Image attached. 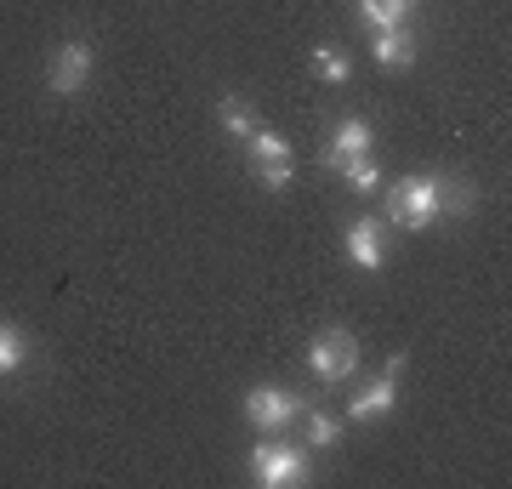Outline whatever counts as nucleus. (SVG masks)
Instances as JSON below:
<instances>
[{
    "label": "nucleus",
    "mask_w": 512,
    "mask_h": 489,
    "mask_svg": "<svg viewBox=\"0 0 512 489\" xmlns=\"http://www.w3.org/2000/svg\"><path fill=\"white\" fill-rule=\"evenodd\" d=\"M313 69H319V74H325V80H330V86H342V80H348V57H342V52H336V46H319V52H313Z\"/></svg>",
    "instance_id": "obj_15"
},
{
    "label": "nucleus",
    "mask_w": 512,
    "mask_h": 489,
    "mask_svg": "<svg viewBox=\"0 0 512 489\" xmlns=\"http://www.w3.org/2000/svg\"><path fill=\"white\" fill-rule=\"evenodd\" d=\"M251 171L262 177V188H291V177H296V160H291V143L285 137H274V131H256L251 143Z\"/></svg>",
    "instance_id": "obj_4"
},
{
    "label": "nucleus",
    "mask_w": 512,
    "mask_h": 489,
    "mask_svg": "<svg viewBox=\"0 0 512 489\" xmlns=\"http://www.w3.org/2000/svg\"><path fill=\"white\" fill-rule=\"evenodd\" d=\"M217 120H222V131H228V137H239V143H251L256 131H262V126H256V109L245 103V97H222Z\"/></svg>",
    "instance_id": "obj_11"
},
{
    "label": "nucleus",
    "mask_w": 512,
    "mask_h": 489,
    "mask_svg": "<svg viewBox=\"0 0 512 489\" xmlns=\"http://www.w3.org/2000/svg\"><path fill=\"white\" fill-rule=\"evenodd\" d=\"M410 6L416 0H359V18L370 29H399V23H410Z\"/></svg>",
    "instance_id": "obj_12"
},
{
    "label": "nucleus",
    "mask_w": 512,
    "mask_h": 489,
    "mask_svg": "<svg viewBox=\"0 0 512 489\" xmlns=\"http://www.w3.org/2000/svg\"><path fill=\"white\" fill-rule=\"evenodd\" d=\"M302 399L285 393V387H251L245 393V421H251L256 433H279V427H291Z\"/></svg>",
    "instance_id": "obj_5"
},
{
    "label": "nucleus",
    "mask_w": 512,
    "mask_h": 489,
    "mask_svg": "<svg viewBox=\"0 0 512 489\" xmlns=\"http://www.w3.org/2000/svg\"><path fill=\"white\" fill-rule=\"evenodd\" d=\"M444 205H473V194H450V188H444V177H410V182H399V188L387 194V222H393V228L421 234V228L439 217Z\"/></svg>",
    "instance_id": "obj_1"
},
{
    "label": "nucleus",
    "mask_w": 512,
    "mask_h": 489,
    "mask_svg": "<svg viewBox=\"0 0 512 489\" xmlns=\"http://www.w3.org/2000/svg\"><path fill=\"white\" fill-rule=\"evenodd\" d=\"M308 364H313V376L319 381H348L353 370H359V336L353 330H319L308 347Z\"/></svg>",
    "instance_id": "obj_2"
},
{
    "label": "nucleus",
    "mask_w": 512,
    "mask_h": 489,
    "mask_svg": "<svg viewBox=\"0 0 512 489\" xmlns=\"http://www.w3.org/2000/svg\"><path fill=\"white\" fill-rule=\"evenodd\" d=\"M342 177H348L353 194H376V188H382V171H376V160H370V154H359V160H342Z\"/></svg>",
    "instance_id": "obj_13"
},
{
    "label": "nucleus",
    "mask_w": 512,
    "mask_h": 489,
    "mask_svg": "<svg viewBox=\"0 0 512 489\" xmlns=\"http://www.w3.org/2000/svg\"><path fill=\"white\" fill-rule=\"evenodd\" d=\"M399 370H404V353H393V359L382 364V376L353 393V404H348L353 421H382L387 410H393V399H399Z\"/></svg>",
    "instance_id": "obj_7"
},
{
    "label": "nucleus",
    "mask_w": 512,
    "mask_h": 489,
    "mask_svg": "<svg viewBox=\"0 0 512 489\" xmlns=\"http://www.w3.org/2000/svg\"><path fill=\"white\" fill-rule=\"evenodd\" d=\"M251 472H256V484H268V489H279V484H302L308 478V455L296 450V444H256V455H251Z\"/></svg>",
    "instance_id": "obj_3"
},
{
    "label": "nucleus",
    "mask_w": 512,
    "mask_h": 489,
    "mask_svg": "<svg viewBox=\"0 0 512 489\" xmlns=\"http://www.w3.org/2000/svg\"><path fill=\"white\" fill-rule=\"evenodd\" d=\"M92 46L86 40H63L57 46V57H52V74H46V86H52V97H74V91L92 80Z\"/></svg>",
    "instance_id": "obj_6"
},
{
    "label": "nucleus",
    "mask_w": 512,
    "mask_h": 489,
    "mask_svg": "<svg viewBox=\"0 0 512 489\" xmlns=\"http://www.w3.org/2000/svg\"><path fill=\"white\" fill-rule=\"evenodd\" d=\"M348 256L359 262L365 273H376L387 262V239H382V222L376 217H359V222H348Z\"/></svg>",
    "instance_id": "obj_8"
},
{
    "label": "nucleus",
    "mask_w": 512,
    "mask_h": 489,
    "mask_svg": "<svg viewBox=\"0 0 512 489\" xmlns=\"http://www.w3.org/2000/svg\"><path fill=\"white\" fill-rule=\"evenodd\" d=\"M308 438L319 444V450H330V444L342 438V421H336V416H325V410H313V416H308Z\"/></svg>",
    "instance_id": "obj_16"
},
{
    "label": "nucleus",
    "mask_w": 512,
    "mask_h": 489,
    "mask_svg": "<svg viewBox=\"0 0 512 489\" xmlns=\"http://www.w3.org/2000/svg\"><path fill=\"white\" fill-rule=\"evenodd\" d=\"M376 63L382 69H410L416 63V40H410V29H376Z\"/></svg>",
    "instance_id": "obj_10"
},
{
    "label": "nucleus",
    "mask_w": 512,
    "mask_h": 489,
    "mask_svg": "<svg viewBox=\"0 0 512 489\" xmlns=\"http://www.w3.org/2000/svg\"><path fill=\"white\" fill-rule=\"evenodd\" d=\"M12 370H23V330L0 319V376H12Z\"/></svg>",
    "instance_id": "obj_14"
},
{
    "label": "nucleus",
    "mask_w": 512,
    "mask_h": 489,
    "mask_svg": "<svg viewBox=\"0 0 512 489\" xmlns=\"http://www.w3.org/2000/svg\"><path fill=\"white\" fill-rule=\"evenodd\" d=\"M370 120H359V114H348L342 126H336V137H330V148H325V165L330 171H342V160H359V154H370Z\"/></svg>",
    "instance_id": "obj_9"
}]
</instances>
